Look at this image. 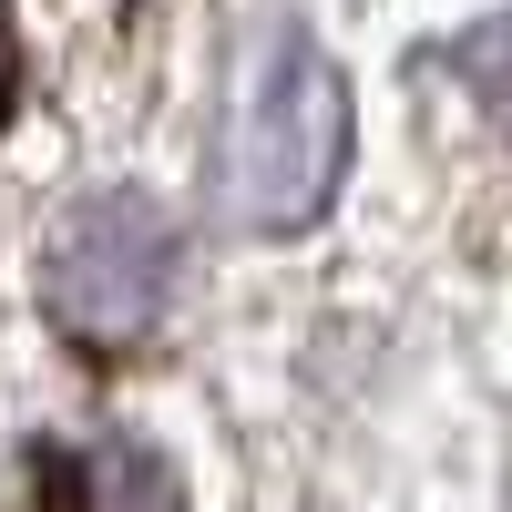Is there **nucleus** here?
Listing matches in <instances>:
<instances>
[{"instance_id": "1", "label": "nucleus", "mask_w": 512, "mask_h": 512, "mask_svg": "<svg viewBox=\"0 0 512 512\" xmlns=\"http://www.w3.org/2000/svg\"><path fill=\"white\" fill-rule=\"evenodd\" d=\"M349 175V82L308 31H267L216 134V205L256 236L308 226Z\"/></svg>"}, {"instance_id": "4", "label": "nucleus", "mask_w": 512, "mask_h": 512, "mask_svg": "<svg viewBox=\"0 0 512 512\" xmlns=\"http://www.w3.org/2000/svg\"><path fill=\"white\" fill-rule=\"evenodd\" d=\"M11 93H21V31H11V11H0V113H11Z\"/></svg>"}, {"instance_id": "2", "label": "nucleus", "mask_w": 512, "mask_h": 512, "mask_svg": "<svg viewBox=\"0 0 512 512\" xmlns=\"http://www.w3.org/2000/svg\"><path fill=\"white\" fill-rule=\"evenodd\" d=\"M175 216H164L154 195L134 185H93L72 195L52 236H41V308H52V328L72 338V349H134V338L164 318V297H175Z\"/></svg>"}, {"instance_id": "3", "label": "nucleus", "mask_w": 512, "mask_h": 512, "mask_svg": "<svg viewBox=\"0 0 512 512\" xmlns=\"http://www.w3.org/2000/svg\"><path fill=\"white\" fill-rule=\"evenodd\" d=\"M482 41H492V52H512V21H492ZM461 72H472V82H482V103H492V113L512 123V72H492V62H461Z\"/></svg>"}]
</instances>
